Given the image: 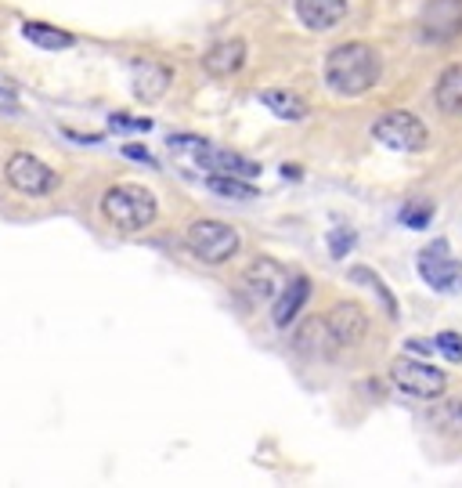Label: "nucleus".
<instances>
[{"label":"nucleus","mask_w":462,"mask_h":488,"mask_svg":"<svg viewBox=\"0 0 462 488\" xmlns=\"http://www.w3.org/2000/svg\"><path fill=\"white\" fill-rule=\"evenodd\" d=\"M123 156H127V160H138V163H149V167H156V156H152L145 145H127V149H123Z\"/></svg>","instance_id":"24"},{"label":"nucleus","mask_w":462,"mask_h":488,"mask_svg":"<svg viewBox=\"0 0 462 488\" xmlns=\"http://www.w3.org/2000/svg\"><path fill=\"white\" fill-rule=\"evenodd\" d=\"M108 123L112 127H123V130H149L152 127V119H127V116H112Z\"/></svg>","instance_id":"25"},{"label":"nucleus","mask_w":462,"mask_h":488,"mask_svg":"<svg viewBox=\"0 0 462 488\" xmlns=\"http://www.w3.org/2000/svg\"><path fill=\"white\" fill-rule=\"evenodd\" d=\"M307 296H311L307 275H289V283L282 286V293H278L275 304H272V318H275L278 329H285V326L300 315V307L307 304Z\"/></svg>","instance_id":"14"},{"label":"nucleus","mask_w":462,"mask_h":488,"mask_svg":"<svg viewBox=\"0 0 462 488\" xmlns=\"http://www.w3.org/2000/svg\"><path fill=\"white\" fill-rule=\"evenodd\" d=\"M390 380H394L397 390H405V394H412V398H423V401L441 398L445 388H448V377H445L441 369H434L430 362H419V358H405V355L394 358Z\"/></svg>","instance_id":"5"},{"label":"nucleus","mask_w":462,"mask_h":488,"mask_svg":"<svg viewBox=\"0 0 462 488\" xmlns=\"http://www.w3.org/2000/svg\"><path fill=\"white\" fill-rule=\"evenodd\" d=\"M401 221H405L408 228L423 232V228L434 221V202H426V199H416V202H408V206L401 210Z\"/></svg>","instance_id":"21"},{"label":"nucleus","mask_w":462,"mask_h":488,"mask_svg":"<svg viewBox=\"0 0 462 488\" xmlns=\"http://www.w3.org/2000/svg\"><path fill=\"white\" fill-rule=\"evenodd\" d=\"M206 189L213 195H224V199H257L261 195L250 185V178H235V174H210Z\"/></svg>","instance_id":"20"},{"label":"nucleus","mask_w":462,"mask_h":488,"mask_svg":"<svg viewBox=\"0 0 462 488\" xmlns=\"http://www.w3.org/2000/svg\"><path fill=\"white\" fill-rule=\"evenodd\" d=\"M434 98H437V109L445 116H462V62L459 66H448L434 88Z\"/></svg>","instance_id":"17"},{"label":"nucleus","mask_w":462,"mask_h":488,"mask_svg":"<svg viewBox=\"0 0 462 488\" xmlns=\"http://www.w3.org/2000/svg\"><path fill=\"white\" fill-rule=\"evenodd\" d=\"M293 4H296V18L311 33H329L347 18V0H293Z\"/></svg>","instance_id":"12"},{"label":"nucleus","mask_w":462,"mask_h":488,"mask_svg":"<svg viewBox=\"0 0 462 488\" xmlns=\"http://www.w3.org/2000/svg\"><path fill=\"white\" fill-rule=\"evenodd\" d=\"M261 105L272 109L278 119H303L307 116V101L296 95V91H282V88L261 91Z\"/></svg>","instance_id":"18"},{"label":"nucleus","mask_w":462,"mask_h":488,"mask_svg":"<svg viewBox=\"0 0 462 488\" xmlns=\"http://www.w3.org/2000/svg\"><path fill=\"white\" fill-rule=\"evenodd\" d=\"M22 36H26L29 44H36L40 51H69V47L77 44L73 33H66V29L51 26V22H36V18L22 22Z\"/></svg>","instance_id":"16"},{"label":"nucleus","mask_w":462,"mask_h":488,"mask_svg":"<svg viewBox=\"0 0 462 488\" xmlns=\"http://www.w3.org/2000/svg\"><path fill=\"white\" fill-rule=\"evenodd\" d=\"M372 138L394 152H419V149H426L430 134H426V123L419 116L397 109V112H386L372 123Z\"/></svg>","instance_id":"4"},{"label":"nucleus","mask_w":462,"mask_h":488,"mask_svg":"<svg viewBox=\"0 0 462 488\" xmlns=\"http://www.w3.org/2000/svg\"><path fill=\"white\" fill-rule=\"evenodd\" d=\"M185 243L188 250L206 265H224V261H231L239 254V232L231 224H224V221H213V217L191 221L185 232Z\"/></svg>","instance_id":"3"},{"label":"nucleus","mask_w":462,"mask_h":488,"mask_svg":"<svg viewBox=\"0 0 462 488\" xmlns=\"http://www.w3.org/2000/svg\"><path fill=\"white\" fill-rule=\"evenodd\" d=\"M285 283H289V272L272 257H257L242 275V286L253 300H275Z\"/></svg>","instance_id":"11"},{"label":"nucleus","mask_w":462,"mask_h":488,"mask_svg":"<svg viewBox=\"0 0 462 488\" xmlns=\"http://www.w3.org/2000/svg\"><path fill=\"white\" fill-rule=\"evenodd\" d=\"M419 275L426 286L437 293H459L462 290V265L456 257H448V243L437 239L434 246H426L419 254Z\"/></svg>","instance_id":"7"},{"label":"nucleus","mask_w":462,"mask_h":488,"mask_svg":"<svg viewBox=\"0 0 462 488\" xmlns=\"http://www.w3.org/2000/svg\"><path fill=\"white\" fill-rule=\"evenodd\" d=\"M419 29L434 44H448L462 33V0H426Z\"/></svg>","instance_id":"8"},{"label":"nucleus","mask_w":462,"mask_h":488,"mask_svg":"<svg viewBox=\"0 0 462 488\" xmlns=\"http://www.w3.org/2000/svg\"><path fill=\"white\" fill-rule=\"evenodd\" d=\"M434 348H437L448 362H462V337L459 333H452V329L437 333V337H434Z\"/></svg>","instance_id":"23"},{"label":"nucleus","mask_w":462,"mask_h":488,"mask_svg":"<svg viewBox=\"0 0 462 488\" xmlns=\"http://www.w3.org/2000/svg\"><path fill=\"white\" fill-rule=\"evenodd\" d=\"M325 322H329V333H333L336 348H358L365 340V333H369V318H365V311L358 304H336L325 315Z\"/></svg>","instance_id":"10"},{"label":"nucleus","mask_w":462,"mask_h":488,"mask_svg":"<svg viewBox=\"0 0 462 488\" xmlns=\"http://www.w3.org/2000/svg\"><path fill=\"white\" fill-rule=\"evenodd\" d=\"M293 348H296L300 355H307V358H325V355H333V351H336V340H333V333H329V322H325V318H307V322L296 329Z\"/></svg>","instance_id":"15"},{"label":"nucleus","mask_w":462,"mask_h":488,"mask_svg":"<svg viewBox=\"0 0 462 488\" xmlns=\"http://www.w3.org/2000/svg\"><path fill=\"white\" fill-rule=\"evenodd\" d=\"M101 213L119 232H145L156 221L159 202L145 185H112L101 195Z\"/></svg>","instance_id":"2"},{"label":"nucleus","mask_w":462,"mask_h":488,"mask_svg":"<svg viewBox=\"0 0 462 488\" xmlns=\"http://www.w3.org/2000/svg\"><path fill=\"white\" fill-rule=\"evenodd\" d=\"M242 62H246V40H239V36L221 40V44H213V47L202 55V69H206L210 77H217V80L239 73Z\"/></svg>","instance_id":"13"},{"label":"nucleus","mask_w":462,"mask_h":488,"mask_svg":"<svg viewBox=\"0 0 462 488\" xmlns=\"http://www.w3.org/2000/svg\"><path fill=\"white\" fill-rule=\"evenodd\" d=\"M170 80H174V73L163 62H156V58H138L130 66V91L145 105H152V101H159V98L167 95Z\"/></svg>","instance_id":"9"},{"label":"nucleus","mask_w":462,"mask_h":488,"mask_svg":"<svg viewBox=\"0 0 462 488\" xmlns=\"http://www.w3.org/2000/svg\"><path fill=\"white\" fill-rule=\"evenodd\" d=\"M354 243H358V235H354L351 228H333V232H329V254H333L336 261H344V257L354 250Z\"/></svg>","instance_id":"22"},{"label":"nucleus","mask_w":462,"mask_h":488,"mask_svg":"<svg viewBox=\"0 0 462 488\" xmlns=\"http://www.w3.org/2000/svg\"><path fill=\"white\" fill-rule=\"evenodd\" d=\"M347 279H351V283H358V286H365V290L375 293V300L383 304V311H386L390 318H397V300H394V293L386 290V283H383V279H379V275H375L372 268H365V265H354V268L347 272Z\"/></svg>","instance_id":"19"},{"label":"nucleus","mask_w":462,"mask_h":488,"mask_svg":"<svg viewBox=\"0 0 462 488\" xmlns=\"http://www.w3.org/2000/svg\"><path fill=\"white\" fill-rule=\"evenodd\" d=\"M4 178H7V185H11L15 192H22V195H47L58 185V174H55L44 160H36V156H29V152H15V156L7 160V167H4Z\"/></svg>","instance_id":"6"},{"label":"nucleus","mask_w":462,"mask_h":488,"mask_svg":"<svg viewBox=\"0 0 462 488\" xmlns=\"http://www.w3.org/2000/svg\"><path fill=\"white\" fill-rule=\"evenodd\" d=\"M379 77H383V58L372 44H362V40L340 44L325 58V84H329L333 95L340 98L369 95L379 84Z\"/></svg>","instance_id":"1"}]
</instances>
